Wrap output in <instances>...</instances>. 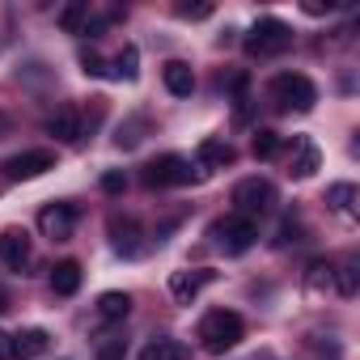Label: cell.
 <instances>
[{
	"label": "cell",
	"instance_id": "6da1fadb",
	"mask_svg": "<svg viewBox=\"0 0 360 360\" xmlns=\"http://www.w3.org/2000/svg\"><path fill=\"white\" fill-rule=\"evenodd\" d=\"M242 335H246V322L233 309H208L200 318V326H195V339H200V347L208 356H225L229 347L242 343Z\"/></svg>",
	"mask_w": 360,
	"mask_h": 360
},
{
	"label": "cell",
	"instance_id": "7a4b0ae2",
	"mask_svg": "<svg viewBox=\"0 0 360 360\" xmlns=\"http://www.w3.org/2000/svg\"><path fill=\"white\" fill-rule=\"evenodd\" d=\"M267 98H271L276 110H314L318 85H314L305 72H280V77H271Z\"/></svg>",
	"mask_w": 360,
	"mask_h": 360
},
{
	"label": "cell",
	"instance_id": "3957f363",
	"mask_svg": "<svg viewBox=\"0 0 360 360\" xmlns=\"http://www.w3.org/2000/svg\"><path fill=\"white\" fill-rule=\"evenodd\" d=\"M292 47V30L280 22V18H259L246 34V56L255 60H271V56H284Z\"/></svg>",
	"mask_w": 360,
	"mask_h": 360
},
{
	"label": "cell",
	"instance_id": "277c9868",
	"mask_svg": "<svg viewBox=\"0 0 360 360\" xmlns=\"http://www.w3.org/2000/svg\"><path fill=\"white\" fill-rule=\"evenodd\" d=\"M144 187H153V191H161V187H187L191 178H200L195 169H191V161L187 157H178V153H161V157H153L148 165H144Z\"/></svg>",
	"mask_w": 360,
	"mask_h": 360
},
{
	"label": "cell",
	"instance_id": "5b68a950",
	"mask_svg": "<svg viewBox=\"0 0 360 360\" xmlns=\"http://www.w3.org/2000/svg\"><path fill=\"white\" fill-rule=\"evenodd\" d=\"M271 204H276V187H271V178H242V183L233 187V212L238 217H250V221H259L263 212H271Z\"/></svg>",
	"mask_w": 360,
	"mask_h": 360
},
{
	"label": "cell",
	"instance_id": "8992f818",
	"mask_svg": "<svg viewBox=\"0 0 360 360\" xmlns=\"http://www.w3.org/2000/svg\"><path fill=\"white\" fill-rule=\"evenodd\" d=\"M212 238L225 246V255H246L255 242H259V221H250V217H225V221H217L212 225Z\"/></svg>",
	"mask_w": 360,
	"mask_h": 360
},
{
	"label": "cell",
	"instance_id": "52a82bcc",
	"mask_svg": "<svg viewBox=\"0 0 360 360\" xmlns=\"http://www.w3.org/2000/svg\"><path fill=\"white\" fill-rule=\"evenodd\" d=\"M110 246H115V255H123V259H140L144 250H148V238H144V229H140V221L136 217H110Z\"/></svg>",
	"mask_w": 360,
	"mask_h": 360
},
{
	"label": "cell",
	"instance_id": "ba28073f",
	"mask_svg": "<svg viewBox=\"0 0 360 360\" xmlns=\"http://www.w3.org/2000/svg\"><path fill=\"white\" fill-rule=\"evenodd\" d=\"M47 169H56V153H51V148H26V153H13V157L5 161V174L13 178V183L39 178V174H47Z\"/></svg>",
	"mask_w": 360,
	"mask_h": 360
},
{
	"label": "cell",
	"instance_id": "9c48e42d",
	"mask_svg": "<svg viewBox=\"0 0 360 360\" xmlns=\"http://www.w3.org/2000/svg\"><path fill=\"white\" fill-rule=\"evenodd\" d=\"M30 259H34L30 233H26V229H18V225H9L5 233H0V263H5L9 271H26V267H30Z\"/></svg>",
	"mask_w": 360,
	"mask_h": 360
},
{
	"label": "cell",
	"instance_id": "30bf717a",
	"mask_svg": "<svg viewBox=\"0 0 360 360\" xmlns=\"http://www.w3.org/2000/svg\"><path fill=\"white\" fill-rule=\"evenodd\" d=\"M212 280H217V271H212V267H195V271L187 267V271H174V276H169V297H174L178 305H191V301L212 284Z\"/></svg>",
	"mask_w": 360,
	"mask_h": 360
},
{
	"label": "cell",
	"instance_id": "8fae6325",
	"mask_svg": "<svg viewBox=\"0 0 360 360\" xmlns=\"http://www.w3.org/2000/svg\"><path fill=\"white\" fill-rule=\"evenodd\" d=\"M77 204H47L43 212H39V229H43V238H56V242H64V238H72V229H77Z\"/></svg>",
	"mask_w": 360,
	"mask_h": 360
},
{
	"label": "cell",
	"instance_id": "7c38bea8",
	"mask_svg": "<svg viewBox=\"0 0 360 360\" xmlns=\"http://www.w3.org/2000/svg\"><path fill=\"white\" fill-rule=\"evenodd\" d=\"M47 347H51V335L43 326H26V330L9 335V360H39V356H47Z\"/></svg>",
	"mask_w": 360,
	"mask_h": 360
},
{
	"label": "cell",
	"instance_id": "4fadbf2b",
	"mask_svg": "<svg viewBox=\"0 0 360 360\" xmlns=\"http://www.w3.org/2000/svg\"><path fill=\"white\" fill-rule=\"evenodd\" d=\"M195 161H200V174L225 169V165H233V144H229V140H221V136H208V140H200Z\"/></svg>",
	"mask_w": 360,
	"mask_h": 360
},
{
	"label": "cell",
	"instance_id": "5bb4252c",
	"mask_svg": "<svg viewBox=\"0 0 360 360\" xmlns=\"http://www.w3.org/2000/svg\"><path fill=\"white\" fill-rule=\"evenodd\" d=\"M81 280H85V271H81L77 259H60L51 267V292L56 297H77L81 292Z\"/></svg>",
	"mask_w": 360,
	"mask_h": 360
},
{
	"label": "cell",
	"instance_id": "9a60e30c",
	"mask_svg": "<svg viewBox=\"0 0 360 360\" xmlns=\"http://www.w3.org/2000/svg\"><path fill=\"white\" fill-rule=\"evenodd\" d=\"M161 81H165V89H169L174 98H191V94H195V72H191V64H183V60H169V64L161 68Z\"/></svg>",
	"mask_w": 360,
	"mask_h": 360
},
{
	"label": "cell",
	"instance_id": "2e32d148",
	"mask_svg": "<svg viewBox=\"0 0 360 360\" xmlns=\"http://www.w3.org/2000/svg\"><path fill=\"white\" fill-rule=\"evenodd\" d=\"M47 131H51L56 140H81V110H77L72 102H64V106L47 119Z\"/></svg>",
	"mask_w": 360,
	"mask_h": 360
},
{
	"label": "cell",
	"instance_id": "e0dca14e",
	"mask_svg": "<svg viewBox=\"0 0 360 360\" xmlns=\"http://www.w3.org/2000/svg\"><path fill=\"white\" fill-rule=\"evenodd\" d=\"M318 161H322L318 144L305 140V136H297V140H292V165H288V174H292V178H309V174L318 169Z\"/></svg>",
	"mask_w": 360,
	"mask_h": 360
},
{
	"label": "cell",
	"instance_id": "ac0fdd59",
	"mask_svg": "<svg viewBox=\"0 0 360 360\" xmlns=\"http://www.w3.org/2000/svg\"><path fill=\"white\" fill-rule=\"evenodd\" d=\"M330 288H335V263H326V259L309 263V271H305V292H309V297H322V292H330Z\"/></svg>",
	"mask_w": 360,
	"mask_h": 360
},
{
	"label": "cell",
	"instance_id": "d6986e66",
	"mask_svg": "<svg viewBox=\"0 0 360 360\" xmlns=\"http://www.w3.org/2000/svg\"><path fill=\"white\" fill-rule=\"evenodd\" d=\"M131 314V297L127 292H102L98 297V318L102 322H123Z\"/></svg>",
	"mask_w": 360,
	"mask_h": 360
},
{
	"label": "cell",
	"instance_id": "ffe728a7",
	"mask_svg": "<svg viewBox=\"0 0 360 360\" xmlns=\"http://www.w3.org/2000/svg\"><path fill=\"white\" fill-rule=\"evenodd\" d=\"M60 26L68 34H85L89 30V0H72V5L60 9Z\"/></svg>",
	"mask_w": 360,
	"mask_h": 360
},
{
	"label": "cell",
	"instance_id": "44dd1931",
	"mask_svg": "<svg viewBox=\"0 0 360 360\" xmlns=\"http://www.w3.org/2000/svg\"><path fill=\"white\" fill-rule=\"evenodd\" d=\"M106 68H110V77H119V81H136V72H140V51L127 43V47H123Z\"/></svg>",
	"mask_w": 360,
	"mask_h": 360
},
{
	"label": "cell",
	"instance_id": "7402d4cb",
	"mask_svg": "<svg viewBox=\"0 0 360 360\" xmlns=\"http://www.w3.org/2000/svg\"><path fill=\"white\" fill-rule=\"evenodd\" d=\"M326 204H330L335 212L352 217V212H356V187H352V183H335V187H326Z\"/></svg>",
	"mask_w": 360,
	"mask_h": 360
},
{
	"label": "cell",
	"instance_id": "603a6c76",
	"mask_svg": "<svg viewBox=\"0 0 360 360\" xmlns=\"http://www.w3.org/2000/svg\"><path fill=\"white\" fill-rule=\"evenodd\" d=\"M140 360H187V347H183V343H174V339H157V343L144 347Z\"/></svg>",
	"mask_w": 360,
	"mask_h": 360
},
{
	"label": "cell",
	"instance_id": "cb8c5ba5",
	"mask_svg": "<svg viewBox=\"0 0 360 360\" xmlns=\"http://www.w3.org/2000/svg\"><path fill=\"white\" fill-rule=\"evenodd\" d=\"M144 131H148V115H136V119H127L123 127H119V148H136L140 140H144Z\"/></svg>",
	"mask_w": 360,
	"mask_h": 360
},
{
	"label": "cell",
	"instance_id": "d4e9b609",
	"mask_svg": "<svg viewBox=\"0 0 360 360\" xmlns=\"http://www.w3.org/2000/svg\"><path fill=\"white\" fill-rule=\"evenodd\" d=\"M335 288H339V297H356V288H360L356 259H347V263H339V267H335Z\"/></svg>",
	"mask_w": 360,
	"mask_h": 360
},
{
	"label": "cell",
	"instance_id": "484cf974",
	"mask_svg": "<svg viewBox=\"0 0 360 360\" xmlns=\"http://www.w3.org/2000/svg\"><path fill=\"white\" fill-rule=\"evenodd\" d=\"M250 153H255L259 161H271V157L280 153V136H276V131H255V140H250Z\"/></svg>",
	"mask_w": 360,
	"mask_h": 360
},
{
	"label": "cell",
	"instance_id": "4316f807",
	"mask_svg": "<svg viewBox=\"0 0 360 360\" xmlns=\"http://www.w3.org/2000/svg\"><path fill=\"white\" fill-rule=\"evenodd\" d=\"M127 356V339L123 335H102L98 339V360H123Z\"/></svg>",
	"mask_w": 360,
	"mask_h": 360
},
{
	"label": "cell",
	"instance_id": "83f0119b",
	"mask_svg": "<svg viewBox=\"0 0 360 360\" xmlns=\"http://www.w3.org/2000/svg\"><path fill=\"white\" fill-rule=\"evenodd\" d=\"M106 119V98H89V110L81 115V136H89V131H98V123Z\"/></svg>",
	"mask_w": 360,
	"mask_h": 360
},
{
	"label": "cell",
	"instance_id": "f1b7e54d",
	"mask_svg": "<svg viewBox=\"0 0 360 360\" xmlns=\"http://www.w3.org/2000/svg\"><path fill=\"white\" fill-rule=\"evenodd\" d=\"M81 72L85 77H110V68H106V60L89 47V51H81Z\"/></svg>",
	"mask_w": 360,
	"mask_h": 360
},
{
	"label": "cell",
	"instance_id": "f546056e",
	"mask_svg": "<svg viewBox=\"0 0 360 360\" xmlns=\"http://www.w3.org/2000/svg\"><path fill=\"white\" fill-rule=\"evenodd\" d=\"M301 221H292V217H284L280 221V229H276V246H288V242H301Z\"/></svg>",
	"mask_w": 360,
	"mask_h": 360
},
{
	"label": "cell",
	"instance_id": "4dcf8cb0",
	"mask_svg": "<svg viewBox=\"0 0 360 360\" xmlns=\"http://www.w3.org/2000/svg\"><path fill=\"white\" fill-rule=\"evenodd\" d=\"M174 13L183 22H204V18H212V5H174Z\"/></svg>",
	"mask_w": 360,
	"mask_h": 360
},
{
	"label": "cell",
	"instance_id": "1f68e13d",
	"mask_svg": "<svg viewBox=\"0 0 360 360\" xmlns=\"http://www.w3.org/2000/svg\"><path fill=\"white\" fill-rule=\"evenodd\" d=\"M123 187H127V178H123L119 169H110V174H102V191H106V195H119Z\"/></svg>",
	"mask_w": 360,
	"mask_h": 360
},
{
	"label": "cell",
	"instance_id": "d6a6232c",
	"mask_svg": "<svg viewBox=\"0 0 360 360\" xmlns=\"http://www.w3.org/2000/svg\"><path fill=\"white\" fill-rule=\"evenodd\" d=\"M0 360H9V335L0 330Z\"/></svg>",
	"mask_w": 360,
	"mask_h": 360
},
{
	"label": "cell",
	"instance_id": "836d02e7",
	"mask_svg": "<svg viewBox=\"0 0 360 360\" xmlns=\"http://www.w3.org/2000/svg\"><path fill=\"white\" fill-rule=\"evenodd\" d=\"M5 309H9V292H5V288H0V314H5Z\"/></svg>",
	"mask_w": 360,
	"mask_h": 360
},
{
	"label": "cell",
	"instance_id": "e575fe53",
	"mask_svg": "<svg viewBox=\"0 0 360 360\" xmlns=\"http://www.w3.org/2000/svg\"><path fill=\"white\" fill-rule=\"evenodd\" d=\"M5 127H9V119H5V115H0V131H5Z\"/></svg>",
	"mask_w": 360,
	"mask_h": 360
}]
</instances>
